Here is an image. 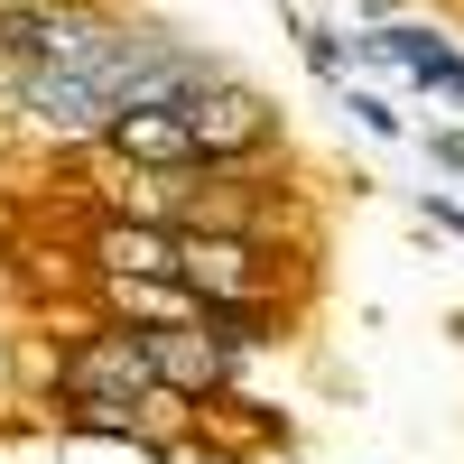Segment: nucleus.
<instances>
[{"mask_svg": "<svg viewBox=\"0 0 464 464\" xmlns=\"http://www.w3.org/2000/svg\"><path fill=\"white\" fill-rule=\"evenodd\" d=\"M84 269H93V288H186L177 279V223H159V214H102L84 232Z\"/></svg>", "mask_w": 464, "mask_h": 464, "instance_id": "20e7f679", "label": "nucleus"}, {"mask_svg": "<svg viewBox=\"0 0 464 464\" xmlns=\"http://www.w3.org/2000/svg\"><path fill=\"white\" fill-rule=\"evenodd\" d=\"M56 400L84 437H140V418L159 409V353L140 325H84L56 353Z\"/></svg>", "mask_w": 464, "mask_h": 464, "instance_id": "f257e3e1", "label": "nucleus"}, {"mask_svg": "<svg viewBox=\"0 0 464 464\" xmlns=\"http://www.w3.org/2000/svg\"><path fill=\"white\" fill-rule=\"evenodd\" d=\"M177 279L196 288V306H251V297H279V251H269V232L177 223Z\"/></svg>", "mask_w": 464, "mask_h": 464, "instance_id": "f03ea898", "label": "nucleus"}, {"mask_svg": "<svg viewBox=\"0 0 464 464\" xmlns=\"http://www.w3.org/2000/svg\"><path fill=\"white\" fill-rule=\"evenodd\" d=\"M372 56H391L409 84H428V93H446L455 111H464V47L446 28H418V19H381L372 28Z\"/></svg>", "mask_w": 464, "mask_h": 464, "instance_id": "6e6552de", "label": "nucleus"}, {"mask_svg": "<svg viewBox=\"0 0 464 464\" xmlns=\"http://www.w3.org/2000/svg\"><path fill=\"white\" fill-rule=\"evenodd\" d=\"M102 149H111V159H130L140 177H205V149H196V130H186L177 102H140V111H121V121L102 130Z\"/></svg>", "mask_w": 464, "mask_h": 464, "instance_id": "423d86ee", "label": "nucleus"}, {"mask_svg": "<svg viewBox=\"0 0 464 464\" xmlns=\"http://www.w3.org/2000/svg\"><path fill=\"white\" fill-rule=\"evenodd\" d=\"M140 334H149V353H159V391H168V400H196V409H205L223 381H232V343H223L205 316H196V325H140Z\"/></svg>", "mask_w": 464, "mask_h": 464, "instance_id": "0eeeda50", "label": "nucleus"}, {"mask_svg": "<svg viewBox=\"0 0 464 464\" xmlns=\"http://www.w3.org/2000/svg\"><path fill=\"white\" fill-rule=\"evenodd\" d=\"M343 111H353V121H362L372 140H400V111L381 102V93H353V84H343Z\"/></svg>", "mask_w": 464, "mask_h": 464, "instance_id": "1a4fd4ad", "label": "nucleus"}, {"mask_svg": "<svg viewBox=\"0 0 464 464\" xmlns=\"http://www.w3.org/2000/svg\"><path fill=\"white\" fill-rule=\"evenodd\" d=\"M186 130H196L205 168H251L269 140H279V111H269V93H251L242 74H205L196 93H177Z\"/></svg>", "mask_w": 464, "mask_h": 464, "instance_id": "7ed1b4c3", "label": "nucleus"}, {"mask_svg": "<svg viewBox=\"0 0 464 464\" xmlns=\"http://www.w3.org/2000/svg\"><path fill=\"white\" fill-rule=\"evenodd\" d=\"M437 159H446V168L464 177V140H455V130H437Z\"/></svg>", "mask_w": 464, "mask_h": 464, "instance_id": "9d476101", "label": "nucleus"}, {"mask_svg": "<svg viewBox=\"0 0 464 464\" xmlns=\"http://www.w3.org/2000/svg\"><path fill=\"white\" fill-rule=\"evenodd\" d=\"M102 28H111V19L84 10V0H0V56H10V74L74 65Z\"/></svg>", "mask_w": 464, "mask_h": 464, "instance_id": "39448f33", "label": "nucleus"}]
</instances>
